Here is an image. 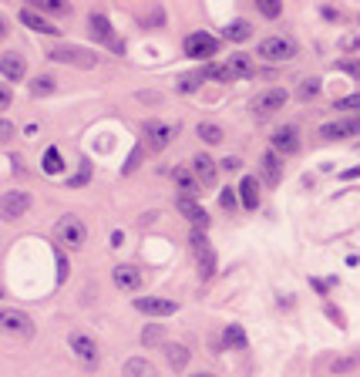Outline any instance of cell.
I'll list each match as a JSON object with an SVG mask.
<instances>
[{
    "label": "cell",
    "instance_id": "8992f818",
    "mask_svg": "<svg viewBox=\"0 0 360 377\" xmlns=\"http://www.w3.org/2000/svg\"><path fill=\"white\" fill-rule=\"evenodd\" d=\"M31 209V196L14 189V192H3L0 196V219H21L24 212Z\"/></svg>",
    "mask_w": 360,
    "mask_h": 377
},
{
    "label": "cell",
    "instance_id": "d4e9b609",
    "mask_svg": "<svg viewBox=\"0 0 360 377\" xmlns=\"http://www.w3.org/2000/svg\"><path fill=\"white\" fill-rule=\"evenodd\" d=\"M196 131H199V138H202V142H209V145H219V142L226 138V135H222V128H219V125H212V122H202V125L196 128Z\"/></svg>",
    "mask_w": 360,
    "mask_h": 377
},
{
    "label": "cell",
    "instance_id": "5bb4252c",
    "mask_svg": "<svg viewBox=\"0 0 360 377\" xmlns=\"http://www.w3.org/2000/svg\"><path fill=\"white\" fill-rule=\"evenodd\" d=\"M0 75H3V78H10V81H21V78L27 75V61H24L21 54H14V51H10V54H3V57H0Z\"/></svg>",
    "mask_w": 360,
    "mask_h": 377
},
{
    "label": "cell",
    "instance_id": "e575fe53",
    "mask_svg": "<svg viewBox=\"0 0 360 377\" xmlns=\"http://www.w3.org/2000/svg\"><path fill=\"white\" fill-rule=\"evenodd\" d=\"M162 340H165V330H162V327H149V330L142 334V343H145V347H152V343H162Z\"/></svg>",
    "mask_w": 360,
    "mask_h": 377
},
{
    "label": "cell",
    "instance_id": "f546056e",
    "mask_svg": "<svg viewBox=\"0 0 360 377\" xmlns=\"http://www.w3.org/2000/svg\"><path fill=\"white\" fill-rule=\"evenodd\" d=\"M256 7H259L263 17H280V10H283L280 0H256Z\"/></svg>",
    "mask_w": 360,
    "mask_h": 377
},
{
    "label": "cell",
    "instance_id": "7c38bea8",
    "mask_svg": "<svg viewBox=\"0 0 360 377\" xmlns=\"http://www.w3.org/2000/svg\"><path fill=\"white\" fill-rule=\"evenodd\" d=\"M300 148V135L293 125H280L273 131V152H283V155H293Z\"/></svg>",
    "mask_w": 360,
    "mask_h": 377
},
{
    "label": "cell",
    "instance_id": "277c9868",
    "mask_svg": "<svg viewBox=\"0 0 360 377\" xmlns=\"http://www.w3.org/2000/svg\"><path fill=\"white\" fill-rule=\"evenodd\" d=\"M286 91L283 88H266V91H259L256 98H253V115L256 118H266V115H273V112H280L283 105H286Z\"/></svg>",
    "mask_w": 360,
    "mask_h": 377
},
{
    "label": "cell",
    "instance_id": "d6986e66",
    "mask_svg": "<svg viewBox=\"0 0 360 377\" xmlns=\"http://www.w3.org/2000/svg\"><path fill=\"white\" fill-rule=\"evenodd\" d=\"M240 203L246 209H256V206H259V182H256L253 175H246L240 182Z\"/></svg>",
    "mask_w": 360,
    "mask_h": 377
},
{
    "label": "cell",
    "instance_id": "bcb514c9",
    "mask_svg": "<svg viewBox=\"0 0 360 377\" xmlns=\"http://www.w3.org/2000/svg\"><path fill=\"white\" fill-rule=\"evenodd\" d=\"M196 377H212V374H196Z\"/></svg>",
    "mask_w": 360,
    "mask_h": 377
},
{
    "label": "cell",
    "instance_id": "7bdbcfd3",
    "mask_svg": "<svg viewBox=\"0 0 360 377\" xmlns=\"http://www.w3.org/2000/svg\"><path fill=\"white\" fill-rule=\"evenodd\" d=\"M222 168H226V172H236V168H240V159H226Z\"/></svg>",
    "mask_w": 360,
    "mask_h": 377
},
{
    "label": "cell",
    "instance_id": "d6a6232c",
    "mask_svg": "<svg viewBox=\"0 0 360 377\" xmlns=\"http://www.w3.org/2000/svg\"><path fill=\"white\" fill-rule=\"evenodd\" d=\"M40 10H47V14H64L68 3H61V0H38V14Z\"/></svg>",
    "mask_w": 360,
    "mask_h": 377
},
{
    "label": "cell",
    "instance_id": "2e32d148",
    "mask_svg": "<svg viewBox=\"0 0 360 377\" xmlns=\"http://www.w3.org/2000/svg\"><path fill=\"white\" fill-rule=\"evenodd\" d=\"M91 34L98 38V41L112 44L115 51H121L118 38H115V31H112V24H108V17H101V14H91Z\"/></svg>",
    "mask_w": 360,
    "mask_h": 377
},
{
    "label": "cell",
    "instance_id": "8fae6325",
    "mask_svg": "<svg viewBox=\"0 0 360 377\" xmlns=\"http://www.w3.org/2000/svg\"><path fill=\"white\" fill-rule=\"evenodd\" d=\"M112 280H115V287L125 290V294H138L142 290V273L135 270V266H128V263H121L112 270Z\"/></svg>",
    "mask_w": 360,
    "mask_h": 377
},
{
    "label": "cell",
    "instance_id": "30bf717a",
    "mask_svg": "<svg viewBox=\"0 0 360 377\" xmlns=\"http://www.w3.org/2000/svg\"><path fill=\"white\" fill-rule=\"evenodd\" d=\"M135 310L138 313H149V317H172L179 310L175 300H162V296H138L135 300Z\"/></svg>",
    "mask_w": 360,
    "mask_h": 377
},
{
    "label": "cell",
    "instance_id": "d590c367",
    "mask_svg": "<svg viewBox=\"0 0 360 377\" xmlns=\"http://www.w3.org/2000/svg\"><path fill=\"white\" fill-rule=\"evenodd\" d=\"M202 81V75H182L179 78V91H196Z\"/></svg>",
    "mask_w": 360,
    "mask_h": 377
},
{
    "label": "cell",
    "instance_id": "8d00e7d4",
    "mask_svg": "<svg viewBox=\"0 0 360 377\" xmlns=\"http://www.w3.org/2000/svg\"><path fill=\"white\" fill-rule=\"evenodd\" d=\"M340 71H347V75L360 78V61H357V57H347V61H340Z\"/></svg>",
    "mask_w": 360,
    "mask_h": 377
},
{
    "label": "cell",
    "instance_id": "f1b7e54d",
    "mask_svg": "<svg viewBox=\"0 0 360 377\" xmlns=\"http://www.w3.org/2000/svg\"><path fill=\"white\" fill-rule=\"evenodd\" d=\"M226 68L233 71V78H236V75H249V71H253V64H249V57H246V54H240V57H233V61H229Z\"/></svg>",
    "mask_w": 360,
    "mask_h": 377
},
{
    "label": "cell",
    "instance_id": "484cf974",
    "mask_svg": "<svg viewBox=\"0 0 360 377\" xmlns=\"http://www.w3.org/2000/svg\"><path fill=\"white\" fill-rule=\"evenodd\" d=\"M226 38H229V41H249V38H253L249 21H236V24H229V27H226Z\"/></svg>",
    "mask_w": 360,
    "mask_h": 377
},
{
    "label": "cell",
    "instance_id": "836d02e7",
    "mask_svg": "<svg viewBox=\"0 0 360 377\" xmlns=\"http://www.w3.org/2000/svg\"><path fill=\"white\" fill-rule=\"evenodd\" d=\"M205 78H219V81H229V78H233V71H229L226 64H212V68H205Z\"/></svg>",
    "mask_w": 360,
    "mask_h": 377
},
{
    "label": "cell",
    "instance_id": "60d3db41",
    "mask_svg": "<svg viewBox=\"0 0 360 377\" xmlns=\"http://www.w3.org/2000/svg\"><path fill=\"white\" fill-rule=\"evenodd\" d=\"M357 367V357H347V361H333V371H350Z\"/></svg>",
    "mask_w": 360,
    "mask_h": 377
},
{
    "label": "cell",
    "instance_id": "5b68a950",
    "mask_svg": "<svg viewBox=\"0 0 360 377\" xmlns=\"http://www.w3.org/2000/svg\"><path fill=\"white\" fill-rule=\"evenodd\" d=\"M189 243H192V256H196V263H199V273L209 280L212 273H216V256H212V246H209V239L202 236L199 229L189 236Z\"/></svg>",
    "mask_w": 360,
    "mask_h": 377
},
{
    "label": "cell",
    "instance_id": "1f68e13d",
    "mask_svg": "<svg viewBox=\"0 0 360 377\" xmlns=\"http://www.w3.org/2000/svg\"><path fill=\"white\" fill-rule=\"evenodd\" d=\"M31 91H34L38 98H44V94H51V91H54V78H44V75H40V78H34V84H31Z\"/></svg>",
    "mask_w": 360,
    "mask_h": 377
},
{
    "label": "cell",
    "instance_id": "4dcf8cb0",
    "mask_svg": "<svg viewBox=\"0 0 360 377\" xmlns=\"http://www.w3.org/2000/svg\"><path fill=\"white\" fill-rule=\"evenodd\" d=\"M317 91H320V81H313V78H307V81H303V84H300V88H296V98H303V101H310V98H313Z\"/></svg>",
    "mask_w": 360,
    "mask_h": 377
},
{
    "label": "cell",
    "instance_id": "7dc6e473",
    "mask_svg": "<svg viewBox=\"0 0 360 377\" xmlns=\"http://www.w3.org/2000/svg\"><path fill=\"white\" fill-rule=\"evenodd\" d=\"M0 296H3V287H0Z\"/></svg>",
    "mask_w": 360,
    "mask_h": 377
},
{
    "label": "cell",
    "instance_id": "f35d334b",
    "mask_svg": "<svg viewBox=\"0 0 360 377\" xmlns=\"http://www.w3.org/2000/svg\"><path fill=\"white\" fill-rule=\"evenodd\" d=\"M10 138H14V122L0 118V142H10Z\"/></svg>",
    "mask_w": 360,
    "mask_h": 377
},
{
    "label": "cell",
    "instance_id": "603a6c76",
    "mask_svg": "<svg viewBox=\"0 0 360 377\" xmlns=\"http://www.w3.org/2000/svg\"><path fill=\"white\" fill-rule=\"evenodd\" d=\"M175 182H179V189H182V199H196V196H199L196 175H189L185 168H179V172H175Z\"/></svg>",
    "mask_w": 360,
    "mask_h": 377
},
{
    "label": "cell",
    "instance_id": "b9f144b4",
    "mask_svg": "<svg viewBox=\"0 0 360 377\" xmlns=\"http://www.w3.org/2000/svg\"><path fill=\"white\" fill-rule=\"evenodd\" d=\"M10 101H14V94H10V88H7V84H0V112H3V108H7Z\"/></svg>",
    "mask_w": 360,
    "mask_h": 377
},
{
    "label": "cell",
    "instance_id": "44dd1931",
    "mask_svg": "<svg viewBox=\"0 0 360 377\" xmlns=\"http://www.w3.org/2000/svg\"><path fill=\"white\" fill-rule=\"evenodd\" d=\"M259 166H263V179H266V185H277L280 182V159H277V152H266L263 159H259Z\"/></svg>",
    "mask_w": 360,
    "mask_h": 377
},
{
    "label": "cell",
    "instance_id": "7402d4cb",
    "mask_svg": "<svg viewBox=\"0 0 360 377\" xmlns=\"http://www.w3.org/2000/svg\"><path fill=\"white\" fill-rule=\"evenodd\" d=\"M125 377H159V371H155L149 361L131 357V361H125Z\"/></svg>",
    "mask_w": 360,
    "mask_h": 377
},
{
    "label": "cell",
    "instance_id": "f6af8a7d",
    "mask_svg": "<svg viewBox=\"0 0 360 377\" xmlns=\"http://www.w3.org/2000/svg\"><path fill=\"white\" fill-rule=\"evenodd\" d=\"M3 38H7V21L0 17V41H3Z\"/></svg>",
    "mask_w": 360,
    "mask_h": 377
},
{
    "label": "cell",
    "instance_id": "9a60e30c",
    "mask_svg": "<svg viewBox=\"0 0 360 377\" xmlns=\"http://www.w3.org/2000/svg\"><path fill=\"white\" fill-rule=\"evenodd\" d=\"M179 212H182V216H185V219L199 229V233L209 226V216H205V209H202L196 199H179Z\"/></svg>",
    "mask_w": 360,
    "mask_h": 377
},
{
    "label": "cell",
    "instance_id": "4316f807",
    "mask_svg": "<svg viewBox=\"0 0 360 377\" xmlns=\"http://www.w3.org/2000/svg\"><path fill=\"white\" fill-rule=\"evenodd\" d=\"M61 168H64L61 152H57V148H47V152H44V172H47V175H57Z\"/></svg>",
    "mask_w": 360,
    "mask_h": 377
},
{
    "label": "cell",
    "instance_id": "3957f363",
    "mask_svg": "<svg viewBox=\"0 0 360 377\" xmlns=\"http://www.w3.org/2000/svg\"><path fill=\"white\" fill-rule=\"evenodd\" d=\"M0 334L31 337L34 334V320H31L24 310H0Z\"/></svg>",
    "mask_w": 360,
    "mask_h": 377
},
{
    "label": "cell",
    "instance_id": "74e56055",
    "mask_svg": "<svg viewBox=\"0 0 360 377\" xmlns=\"http://www.w3.org/2000/svg\"><path fill=\"white\" fill-rule=\"evenodd\" d=\"M337 108H340V112H347V108H360V94H350V98H340V101H337Z\"/></svg>",
    "mask_w": 360,
    "mask_h": 377
},
{
    "label": "cell",
    "instance_id": "4fadbf2b",
    "mask_svg": "<svg viewBox=\"0 0 360 377\" xmlns=\"http://www.w3.org/2000/svg\"><path fill=\"white\" fill-rule=\"evenodd\" d=\"M216 38L212 34H192V38H185V54L189 57H212L216 54Z\"/></svg>",
    "mask_w": 360,
    "mask_h": 377
},
{
    "label": "cell",
    "instance_id": "ba28073f",
    "mask_svg": "<svg viewBox=\"0 0 360 377\" xmlns=\"http://www.w3.org/2000/svg\"><path fill=\"white\" fill-rule=\"evenodd\" d=\"M354 135H360V118H337V122L320 125V138L326 142H340V138H354Z\"/></svg>",
    "mask_w": 360,
    "mask_h": 377
},
{
    "label": "cell",
    "instance_id": "e0dca14e",
    "mask_svg": "<svg viewBox=\"0 0 360 377\" xmlns=\"http://www.w3.org/2000/svg\"><path fill=\"white\" fill-rule=\"evenodd\" d=\"M21 24H27V27L38 31V34H57V27H54L51 21H44L34 7H24V10H21Z\"/></svg>",
    "mask_w": 360,
    "mask_h": 377
},
{
    "label": "cell",
    "instance_id": "cb8c5ba5",
    "mask_svg": "<svg viewBox=\"0 0 360 377\" xmlns=\"http://www.w3.org/2000/svg\"><path fill=\"white\" fill-rule=\"evenodd\" d=\"M165 354H168V364L175 371H182L189 364V347H182V343H165Z\"/></svg>",
    "mask_w": 360,
    "mask_h": 377
},
{
    "label": "cell",
    "instance_id": "52a82bcc",
    "mask_svg": "<svg viewBox=\"0 0 360 377\" xmlns=\"http://www.w3.org/2000/svg\"><path fill=\"white\" fill-rule=\"evenodd\" d=\"M259 54H263L266 61H290V57L296 54V44L290 41V38L273 34V38H266V41L259 44Z\"/></svg>",
    "mask_w": 360,
    "mask_h": 377
},
{
    "label": "cell",
    "instance_id": "ee69618b",
    "mask_svg": "<svg viewBox=\"0 0 360 377\" xmlns=\"http://www.w3.org/2000/svg\"><path fill=\"white\" fill-rule=\"evenodd\" d=\"M357 175H360V168H350V172H344L340 179H357Z\"/></svg>",
    "mask_w": 360,
    "mask_h": 377
},
{
    "label": "cell",
    "instance_id": "9c48e42d",
    "mask_svg": "<svg viewBox=\"0 0 360 377\" xmlns=\"http://www.w3.org/2000/svg\"><path fill=\"white\" fill-rule=\"evenodd\" d=\"M68 343H71V350L78 354L81 361L88 364V367H94L98 364V343H94V337L84 334V330H75V334L68 337Z\"/></svg>",
    "mask_w": 360,
    "mask_h": 377
},
{
    "label": "cell",
    "instance_id": "ac0fdd59",
    "mask_svg": "<svg viewBox=\"0 0 360 377\" xmlns=\"http://www.w3.org/2000/svg\"><path fill=\"white\" fill-rule=\"evenodd\" d=\"M145 135H149V142H152L155 148H165V145L172 142V135H175V125H162V122H149V125H145Z\"/></svg>",
    "mask_w": 360,
    "mask_h": 377
},
{
    "label": "cell",
    "instance_id": "7a4b0ae2",
    "mask_svg": "<svg viewBox=\"0 0 360 377\" xmlns=\"http://www.w3.org/2000/svg\"><path fill=\"white\" fill-rule=\"evenodd\" d=\"M47 57H51V61H61V64H75V68H94V64H98V57H94L91 51H84V47H71V44L51 47V51H47Z\"/></svg>",
    "mask_w": 360,
    "mask_h": 377
},
{
    "label": "cell",
    "instance_id": "6da1fadb",
    "mask_svg": "<svg viewBox=\"0 0 360 377\" xmlns=\"http://www.w3.org/2000/svg\"><path fill=\"white\" fill-rule=\"evenodd\" d=\"M54 236H57V243H61V246H68V250H81V246L88 243V226L81 222L78 216H61V219H57V226H54Z\"/></svg>",
    "mask_w": 360,
    "mask_h": 377
},
{
    "label": "cell",
    "instance_id": "ffe728a7",
    "mask_svg": "<svg viewBox=\"0 0 360 377\" xmlns=\"http://www.w3.org/2000/svg\"><path fill=\"white\" fill-rule=\"evenodd\" d=\"M192 172H196V179H199L202 185H212L216 182V162L209 155H196L192 159Z\"/></svg>",
    "mask_w": 360,
    "mask_h": 377
},
{
    "label": "cell",
    "instance_id": "ab89813d",
    "mask_svg": "<svg viewBox=\"0 0 360 377\" xmlns=\"http://www.w3.org/2000/svg\"><path fill=\"white\" fill-rule=\"evenodd\" d=\"M219 199H222V206H226V209H233V206H236V189H222V196H219Z\"/></svg>",
    "mask_w": 360,
    "mask_h": 377
},
{
    "label": "cell",
    "instance_id": "83f0119b",
    "mask_svg": "<svg viewBox=\"0 0 360 377\" xmlns=\"http://www.w3.org/2000/svg\"><path fill=\"white\" fill-rule=\"evenodd\" d=\"M222 340H226V347H242L246 343V334H242V327H226V334H222Z\"/></svg>",
    "mask_w": 360,
    "mask_h": 377
}]
</instances>
